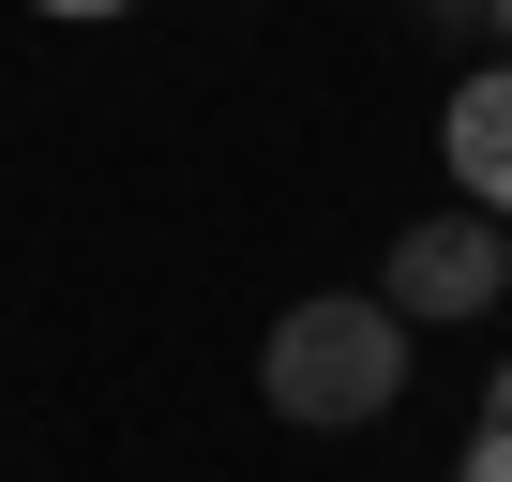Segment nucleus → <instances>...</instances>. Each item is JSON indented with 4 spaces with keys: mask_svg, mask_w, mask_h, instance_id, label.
Returning <instances> with one entry per match:
<instances>
[{
    "mask_svg": "<svg viewBox=\"0 0 512 482\" xmlns=\"http://www.w3.org/2000/svg\"><path fill=\"white\" fill-rule=\"evenodd\" d=\"M256 392H272L287 422H377L392 392H407V317H392V287L362 302V287H332V302H287L272 317V362H256Z\"/></svg>",
    "mask_w": 512,
    "mask_h": 482,
    "instance_id": "1",
    "label": "nucleus"
},
{
    "mask_svg": "<svg viewBox=\"0 0 512 482\" xmlns=\"http://www.w3.org/2000/svg\"><path fill=\"white\" fill-rule=\"evenodd\" d=\"M377 287H392V317L422 332V317H482L497 287H512V241H497V211L467 196V211H422L392 257H377Z\"/></svg>",
    "mask_w": 512,
    "mask_h": 482,
    "instance_id": "2",
    "label": "nucleus"
},
{
    "mask_svg": "<svg viewBox=\"0 0 512 482\" xmlns=\"http://www.w3.org/2000/svg\"><path fill=\"white\" fill-rule=\"evenodd\" d=\"M437 151H452V181H467L482 211H512V61H482V76L452 91V121H437Z\"/></svg>",
    "mask_w": 512,
    "mask_h": 482,
    "instance_id": "3",
    "label": "nucleus"
},
{
    "mask_svg": "<svg viewBox=\"0 0 512 482\" xmlns=\"http://www.w3.org/2000/svg\"><path fill=\"white\" fill-rule=\"evenodd\" d=\"M467 482H512V362L482 377V422H467Z\"/></svg>",
    "mask_w": 512,
    "mask_h": 482,
    "instance_id": "4",
    "label": "nucleus"
},
{
    "mask_svg": "<svg viewBox=\"0 0 512 482\" xmlns=\"http://www.w3.org/2000/svg\"><path fill=\"white\" fill-rule=\"evenodd\" d=\"M31 16H136V0H31Z\"/></svg>",
    "mask_w": 512,
    "mask_h": 482,
    "instance_id": "5",
    "label": "nucleus"
},
{
    "mask_svg": "<svg viewBox=\"0 0 512 482\" xmlns=\"http://www.w3.org/2000/svg\"><path fill=\"white\" fill-rule=\"evenodd\" d=\"M482 31H497V46H512V0H482Z\"/></svg>",
    "mask_w": 512,
    "mask_h": 482,
    "instance_id": "6",
    "label": "nucleus"
}]
</instances>
